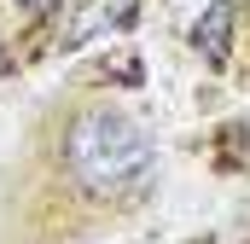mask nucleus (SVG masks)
<instances>
[{
    "label": "nucleus",
    "mask_w": 250,
    "mask_h": 244,
    "mask_svg": "<svg viewBox=\"0 0 250 244\" xmlns=\"http://www.w3.org/2000/svg\"><path fill=\"white\" fill-rule=\"evenodd\" d=\"M233 0H215L204 18H198V29H192V47L204 53V59H227V35H233Z\"/></svg>",
    "instance_id": "7ed1b4c3"
},
{
    "label": "nucleus",
    "mask_w": 250,
    "mask_h": 244,
    "mask_svg": "<svg viewBox=\"0 0 250 244\" xmlns=\"http://www.w3.org/2000/svg\"><path fill=\"white\" fill-rule=\"evenodd\" d=\"M12 6H23V12H29V18H47V12H53V6H59V0H12Z\"/></svg>",
    "instance_id": "20e7f679"
},
{
    "label": "nucleus",
    "mask_w": 250,
    "mask_h": 244,
    "mask_svg": "<svg viewBox=\"0 0 250 244\" xmlns=\"http://www.w3.org/2000/svg\"><path fill=\"white\" fill-rule=\"evenodd\" d=\"M134 18H140V0H70L64 6V23H59V47L76 53V47H87L99 35L128 29Z\"/></svg>",
    "instance_id": "f03ea898"
},
{
    "label": "nucleus",
    "mask_w": 250,
    "mask_h": 244,
    "mask_svg": "<svg viewBox=\"0 0 250 244\" xmlns=\"http://www.w3.org/2000/svg\"><path fill=\"white\" fill-rule=\"evenodd\" d=\"M64 169L93 198H123L151 175V140L123 111H82L64 128Z\"/></svg>",
    "instance_id": "f257e3e1"
}]
</instances>
